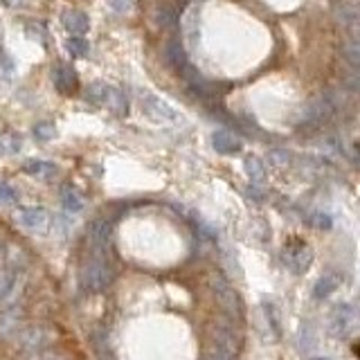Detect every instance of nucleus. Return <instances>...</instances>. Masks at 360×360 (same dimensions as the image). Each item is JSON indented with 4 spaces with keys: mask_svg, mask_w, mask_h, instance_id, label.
<instances>
[{
    "mask_svg": "<svg viewBox=\"0 0 360 360\" xmlns=\"http://www.w3.org/2000/svg\"><path fill=\"white\" fill-rule=\"evenodd\" d=\"M82 281L93 292L106 290L115 281V268L110 266L108 255H99V252L88 255L82 264Z\"/></svg>",
    "mask_w": 360,
    "mask_h": 360,
    "instance_id": "f257e3e1",
    "label": "nucleus"
},
{
    "mask_svg": "<svg viewBox=\"0 0 360 360\" xmlns=\"http://www.w3.org/2000/svg\"><path fill=\"white\" fill-rule=\"evenodd\" d=\"M86 99L90 101V104H95V106L108 108L110 112H115V115H124V112L129 110L127 97H124L122 90L115 88V86L101 84V82H95V84L88 86Z\"/></svg>",
    "mask_w": 360,
    "mask_h": 360,
    "instance_id": "f03ea898",
    "label": "nucleus"
},
{
    "mask_svg": "<svg viewBox=\"0 0 360 360\" xmlns=\"http://www.w3.org/2000/svg\"><path fill=\"white\" fill-rule=\"evenodd\" d=\"M356 331H358V313L354 304H340V307H335L329 320V333L333 338L347 340V338H354Z\"/></svg>",
    "mask_w": 360,
    "mask_h": 360,
    "instance_id": "7ed1b4c3",
    "label": "nucleus"
},
{
    "mask_svg": "<svg viewBox=\"0 0 360 360\" xmlns=\"http://www.w3.org/2000/svg\"><path fill=\"white\" fill-rule=\"evenodd\" d=\"M210 286L214 290V295H217V302L221 304V309L230 315V318H234L236 322H241L243 318V302L239 297V292H236L228 281L221 279V277H214L210 281Z\"/></svg>",
    "mask_w": 360,
    "mask_h": 360,
    "instance_id": "20e7f679",
    "label": "nucleus"
},
{
    "mask_svg": "<svg viewBox=\"0 0 360 360\" xmlns=\"http://www.w3.org/2000/svg\"><path fill=\"white\" fill-rule=\"evenodd\" d=\"M22 286H25V273L9 266H0V307H14Z\"/></svg>",
    "mask_w": 360,
    "mask_h": 360,
    "instance_id": "39448f33",
    "label": "nucleus"
},
{
    "mask_svg": "<svg viewBox=\"0 0 360 360\" xmlns=\"http://www.w3.org/2000/svg\"><path fill=\"white\" fill-rule=\"evenodd\" d=\"M284 264L290 273L304 275L313 264V252L304 241H290L284 248Z\"/></svg>",
    "mask_w": 360,
    "mask_h": 360,
    "instance_id": "423d86ee",
    "label": "nucleus"
},
{
    "mask_svg": "<svg viewBox=\"0 0 360 360\" xmlns=\"http://www.w3.org/2000/svg\"><path fill=\"white\" fill-rule=\"evenodd\" d=\"M14 219L22 230L34 234H43L50 228V214L43 207H18Z\"/></svg>",
    "mask_w": 360,
    "mask_h": 360,
    "instance_id": "0eeeda50",
    "label": "nucleus"
},
{
    "mask_svg": "<svg viewBox=\"0 0 360 360\" xmlns=\"http://www.w3.org/2000/svg\"><path fill=\"white\" fill-rule=\"evenodd\" d=\"M140 104H142V110L149 115L153 122H160V124H174L180 120L178 112L167 104V101H162L160 97H155L151 93H144L140 97Z\"/></svg>",
    "mask_w": 360,
    "mask_h": 360,
    "instance_id": "6e6552de",
    "label": "nucleus"
},
{
    "mask_svg": "<svg viewBox=\"0 0 360 360\" xmlns=\"http://www.w3.org/2000/svg\"><path fill=\"white\" fill-rule=\"evenodd\" d=\"M214 345H217V352L219 354L236 358V354H239L243 340H241L239 329H234V324H228V326H219V329L214 331Z\"/></svg>",
    "mask_w": 360,
    "mask_h": 360,
    "instance_id": "1a4fd4ad",
    "label": "nucleus"
},
{
    "mask_svg": "<svg viewBox=\"0 0 360 360\" xmlns=\"http://www.w3.org/2000/svg\"><path fill=\"white\" fill-rule=\"evenodd\" d=\"M110 234H112V221L110 219H95L88 228L90 236V245H93V252L99 255H108V245H110Z\"/></svg>",
    "mask_w": 360,
    "mask_h": 360,
    "instance_id": "9d476101",
    "label": "nucleus"
},
{
    "mask_svg": "<svg viewBox=\"0 0 360 360\" xmlns=\"http://www.w3.org/2000/svg\"><path fill=\"white\" fill-rule=\"evenodd\" d=\"M18 342L22 345V349L30 352H37V349H45L48 342L54 338V333L45 326H30V329H20L18 333Z\"/></svg>",
    "mask_w": 360,
    "mask_h": 360,
    "instance_id": "9b49d317",
    "label": "nucleus"
},
{
    "mask_svg": "<svg viewBox=\"0 0 360 360\" xmlns=\"http://www.w3.org/2000/svg\"><path fill=\"white\" fill-rule=\"evenodd\" d=\"M52 82H54L56 90L63 93V95H70V93H75V90L79 88V77H77V72L72 70L70 65H59V68H56V70L52 72Z\"/></svg>",
    "mask_w": 360,
    "mask_h": 360,
    "instance_id": "f8f14e48",
    "label": "nucleus"
},
{
    "mask_svg": "<svg viewBox=\"0 0 360 360\" xmlns=\"http://www.w3.org/2000/svg\"><path fill=\"white\" fill-rule=\"evenodd\" d=\"M3 255H5V266L18 270V273H25V268L30 266V252L20 243H7Z\"/></svg>",
    "mask_w": 360,
    "mask_h": 360,
    "instance_id": "ddd939ff",
    "label": "nucleus"
},
{
    "mask_svg": "<svg viewBox=\"0 0 360 360\" xmlns=\"http://www.w3.org/2000/svg\"><path fill=\"white\" fill-rule=\"evenodd\" d=\"M212 144H214V149H217L219 153L223 155H232V153H239L241 151V140L236 138L234 133L230 131H217L212 135Z\"/></svg>",
    "mask_w": 360,
    "mask_h": 360,
    "instance_id": "4468645a",
    "label": "nucleus"
},
{
    "mask_svg": "<svg viewBox=\"0 0 360 360\" xmlns=\"http://www.w3.org/2000/svg\"><path fill=\"white\" fill-rule=\"evenodd\" d=\"M61 20H63V27L70 32L72 37H84V34L88 32V27H90L88 16L84 14V11H79V9H68Z\"/></svg>",
    "mask_w": 360,
    "mask_h": 360,
    "instance_id": "2eb2a0df",
    "label": "nucleus"
},
{
    "mask_svg": "<svg viewBox=\"0 0 360 360\" xmlns=\"http://www.w3.org/2000/svg\"><path fill=\"white\" fill-rule=\"evenodd\" d=\"M342 284V279L338 273H329V275H324L320 277L318 281H315V286H313V297L315 300H324V297H329L333 295V292L340 288Z\"/></svg>",
    "mask_w": 360,
    "mask_h": 360,
    "instance_id": "dca6fc26",
    "label": "nucleus"
},
{
    "mask_svg": "<svg viewBox=\"0 0 360 360\" xmlns=\"http://www.w3.org/2000/svg\"><path fill=\"white\" fill-rule=\"evenodd\" d=\"M61 202H63L65 212H70V214H79L86 207V198L79 194V189L72 187L70 183H65L61 187Z\"/></svg>",
    "mask_w": 360,
    "mask_h": 360,
    "instance_id": "f3484780",
    "label": "nucleus"
},
{
    "mask_svg": "<svg viewBox=\"0 0 360 360\" xmlns=\"http://www.w3.org/2000/svg\"><path fill=\"white\" fill-rule=\"evenodd\" d=\"M22 172L39 178V180H48V178L56 176V165L48 162V160H27L22 165Z\"/></svg>",
    "mask_w": 360,
    "mask_h": 360,
    "instance_id": "a211bd4d",
    "label": "nucleus"
},
{
    "mask_svg": "<svg viewBox=\"0 0 360 360\" xmlns=\"http://www.w3.org/2000/svg\"><path fill=\"white\" fill-rule=\"evenodd\" d=\"M167 63L174 68V70H178V72H183L185 68L189 65L187 63V54H185V50H183V45H180V41H172L167 45Z\"/></svg>",
    "mask_w": 360,
    "mask_h": 360,
    "instance_id": "6ab92c4d",
    "label": "nucleus"
},
{
    "mask_svg": "<svg viewBox=\"0 0 360 360\" xmlns=\"http://www.w3.org/2000/svg\"><path fill=\"white\" fill-rule=\"evenodd\" d=\"M18 331H20V313L14 307L0 311V335H11Z\"/></svg>",
    "mask_w": 360,
    "mask_h": 360,
    "instance_id": "aec40b11",
    "label": "nucleus"
},
{
    "mask_svg": "<svg viewBox=\"0 0 360 360\" xmlns=\"http://www.w3.org/2000/svg\"><path fill=\"white\" fill-rule=\"evenodd\" d=\"M153 18H155L158 25H162V27H174L180 16H178L176 5H172V3H160V5L155 7Z\"/></svg>",
    "mask_w": 360,
    "mask_h": 360,
    "instance_id": "412c9836",
    "label": "nucleus"
},
{
    "mask_svg": "<svg viewBox=\"0 0 360 360\" xmlns=\"http://www.w3.org/2000/svg\"><path fill=\"white\" fill-rule=\"evenodd\" d=\"M245 174H248V178H250V183L262 185L264 183V176H266L262 160H259V158H252V155L245 158Z\"/></svg>",
    "mask_w": 360,
    "mask_h": 360,
    "instance_id": "4be33fe9",
    "label": "nucleus"
},
{
    "mask_svg": "<svg viewBox=\"0 0 360 360\" xmlns=\"http://www.w3.org/2000/svg\"><path fill=\"white\" fill-rule=\"evenodd\" d=\"M20 149V138L14 133H5V135H0V151L3 153H14Z\"/></svg>",
    "mask_w": 360,
    "mask_h": 360,
    "instance_id": "5701e85b",
    "label": "nucleus"
},
{
    "mask_svg": "<svg viewBox=\"0 0 360 360\" xmlns=\"http://www.w3.org/2000/svg\"><path fill=\"white\" fill-rule=\"evenodd\" d=\"M65 50L70 52L72 56H86L88 54V43L82 37H72L70 41L65 43Z\"/></svg>",
    "mask_w": 360,
    "mask_h": 360,
    "instance_id": "b1692460",
    "label": "nucleus"
},
{
    "mask_svg": "<svg viewBox=\"0 0 360 360\" xmlns=\"http://www.w3.org/2000/svg\"><path fill=\"white\" fill-rule=\"evenodd\" d=\"M27 360H63L61 354H56L54 349H37V352H30L27 354Z\"/></svg>",
    "mask_w": 360,
    "mask_h": 360,
    "instance_id": "393cba45",
    "label": "nucleus"
},
{
    "mask_svg": "<svg viewBox=\"0 0 360 360\" xmlns=\"http://www.w3.org/2000/svg\"><path fill=\"white\" fill-rule=\"evenodd\" d=\"M34 135H37V140H43V142L54 138V124H50V122L37 124V127H34Z\"/></svg>",
    "mask_w": 360,
    "mask_h": 360,
    "instance_id": "a878e982",
    "label": "nucleus"
},
{
    "mask_svg": "<svg viewBox=\"0 0 360 360\" xmlns=\"http://www.w3.org/2000/svg\"><path fill=\"white\" fill-rule=\"evenodd\" d=\"M18 200V194L16 189L11 185H0V202H5V205H14Z\"/></svg>",
    "mask_w": 360,
    "mask_h": 360,
    "instance_id": "bb28decb",
    "label": "nucleus"
},
{
    "mask_svg": "<svg viewBox=\"0 0 360 360\" xmlns=\"http://www.w3.org/2000/svg\"><path fill=\"white\" fill-rule=\"evenodd\" d=\"M313 225H315V228H331V219L326 217V214H315Z\"/></svg>",
    "mask_w": 360,
    "mask_h": 360,
    "instance_id": "cd10ccee",
    "label": "nucleus"
},
{
    "mask_svg": "<svg viewBox=\"0 0 360 360\" xmlns=\"http://www.w3.org/2000/svg\"><path fill=\"white\" fill-rule=\"evenodd\" d=\"M110 7L112 9H117V11H127L131 5H133V0H108Z\"/></svg>",
    "mask_w": 360,
    "mask_h": 360,
    "instance_id": "c85d7f7f",
    "label": "nucleus"
},
{
    "mask_svg": "<svg viewBox=\"0 0 360 360\" xmlns=\"http://www.w3.org/2000/svg\"><path fill=\"white\" fill-rule=\"evenodd\" d=\"M207 360H236V358H230V356H225V354H219V352H214Z\"/></svg>",
    "mask_w": 360,
    "mask_h": 360,
    "instance_id": "c756f323",
    "label": "nucleus"
},
{
    "mask_svg": "<svg viewBox=\"0 0 360 360\" xmlns=\"http://www.w3.org/2000/svg\"><path fill=\"white\" fill-rule=\"evenodd\" d=\"M311 360H329V358H311Z\"/></svg>",
    "mask_w": 360,
    "mask_h": 360,
    "instance_id": "7c9ffc66",
    "label": "nucleus"
}]
</instances>
